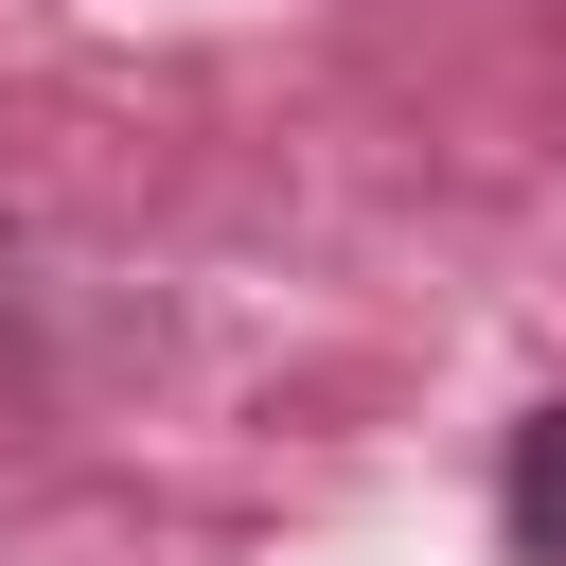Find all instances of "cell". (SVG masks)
Here are the masks:
<instances>
[{"mask_svg":"<svg viewBox=\"0 0 566 566\" xmlns=\"http://www.w3.org/2000/svg\"><path fill=\"white\" fill-rule=\"evenodd\" d=\"M495 531H513V566H566V389L513 407V442H495Z\"/></svg>","mask_w":566,"mask_h":566,"instance_id":"obj_1","label":"cell"}]
</instances>
